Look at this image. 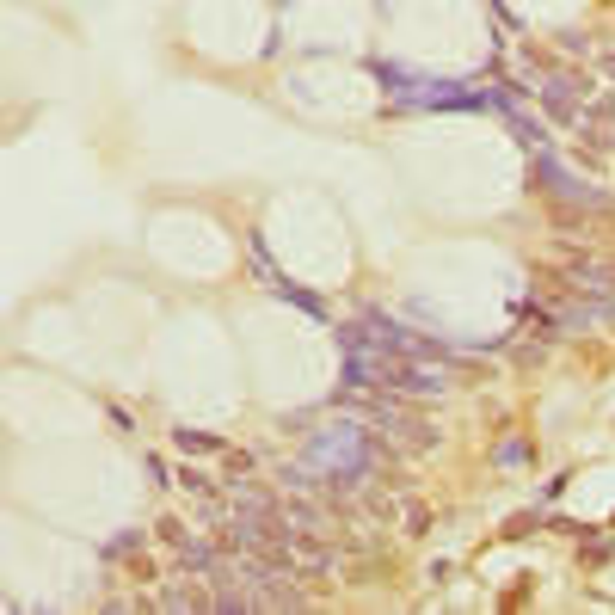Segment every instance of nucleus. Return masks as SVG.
<instances>
[{
    "label": "nucleus",
    "instance_id": "nucleus-1",
    "mask_svg": "<svg viewBox=\"0 0 615 615\" xmlns=\"http://www.w3.org/2000/svg\"><path fill=\"white\" fill-rule=\"evenodd\" d=\"M536 179H542V191L547 197H566V204H591V209H610V197H603V191H591V185H579V179H573V172L566 167H554V161H536Z\"/></svg>",
    "mask_w": 615,
    "mask_h": 615
},
{
    "label": "nucleus",
    "instance_id": "nucleus-2",
    "mask_svg": "<svg viewBox=\"0 0 615 615\" xmlns=\"http://www.w3.org/2000/svg\"><path fill=\"white\" fill-rule=\"evenodd\" d=\"M542 105L547 111H554V117H560V124H579V80H566V74H560V80H547L542 87Z\"/></svg>",
    "mask_w": 615,
    "mask_h": 615
}]
</instances>
